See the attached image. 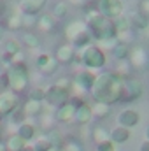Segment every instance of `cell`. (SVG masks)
Instances as JSON below:
<instances>
[{"label":"cell","mask_w":149,"mask_h":151,"mask_svg":"<svg viewBox=\"0 0 149 151\" xmlns=\"http://www.w3.org/2000/svg\"><path fill=\"white\" fill-rule=\"evenodd\" d=\"M121 90H123V76L117 72H102V74L95 76L90 93L95 102L111 106V104L119 102Z\"/></svg>","instance_id":"obj_1"},{"label":"cell","mask_w":149,"mask_h":151,"mask_svg":"<svg viewBox=\"0 0 149 151\" xmlns=\"http://www.w3.org/2000/svg\"><path fill=\"white\" fill-rule=\"evenodd\" d=\"M86 27H88V32L91 39H95L97 42H102V40H109V39H116V27H114V21L102 16L98 11H93V12H88L86 16Z\"/></svg>","instance_id":"obj_2"},{"label":"cell","mask_w":149,"mask_h":151,"mask_svg":"<svg viewBox=\"0 0 149 151\" xmlns=\"http://www.w3.org/2000/svg\"><path fill=\"white\" fill-rule=\"evenodd\" d=\"M4 79H5V88L18 95L25 93L30 88V70L27 63H14L7 67L4 72Z\"/></svg>","instance_id":"obj_3"},{"label":"cell","mask_w":149,"mask_h":151,"mask_svg":"<svg viewBox=\"0 0 149 151\" xmlns=\"http://www.w3.org/2000/svg\"><path fill=\"white\" fill-rule=\"evenodd\" d=\"M77 58H79V62H81L88 70L102 69V67H105V62H107L104 49L98 47V46H95V44H90V46H86V47L77 49Z\"/></svg>","instance_id":"obj_4"},{"label":"cell","mask_w":149,"mask_h":151,"mask_svg":"<svg viewBox=\"0 0 149 151\" xmlns=\"http://www.w3.org/2000/svg\"><path fill=\"white\" fill-rule=\"evenodd\" d=\"M70 100V90H67V88H63V86H60V84H49L47 88H46V91H44V104H47L49 107H60V106H63V104H67Z\"/></svg>","instance_id":"obj_5"},{"label":"cell","mask_w":149,"mask_h":151,"mask_svg":"<svg viewBox=\"0 0 149 151\" xmlns=\"http://www.w3.org/2000/svg\"><path fill=\"white\" fill-rule=\"evenodd\" d=\"M21 106V95L4 88L0 90V119L4 121V118L11 116L18 107Z\"/></svg>","instance_id":"obj_6"},{"label":"cell","mask_w":149,"mask_h":151,"mask_svg":"<svg viewBox=\"0 0 149 151\" xmlns=\"http://www.w3.org/2000/svg\"><path fill=\"white\" fill-rule=\"evenodd\" d=\"M142 95V83L137 77H123V90L119 102H133Z\"/></svg>","instance_id":"obj_7"},{"label":"cell","mask_w":149,"mask_h":151,"mask_svg":"<svg viewBox=\"0 0 149 151\" xmlns=\"http://www.w3.org/2000/svg\"><path fill=\"white\" fill-rule=\"evenodd\" d=\"M98 12L109 19H117L123 14V4L121 0H98Z\"/></svg>","instance_id":"obj_8"},{"label":"cell","mask_w":149,"mask_h":151,"mask_svg":"<svg viewBox=\"0 0 149 151\" xmlns=\"http://www.w3.org/2000/svg\"><path fill=\"white\" fill-rule=\"evenodd\" d=\"M75 56H77V51H75V47L70 42L60 44V46L56 47V51H54V60L58 62V65H60V63H63V65L72 63L75 60Z\"/></svg>","instance_id":"obj_9"},{"label":"cell","mask_w":149,"mask_h":151,"mask_svg":"<svg viewBox=\"0 0 149 151\" xmlns=\"http://www.w3.org/2000/svg\"><path fill=\"white\" fill-rule=\"evenodd\" d=\"M74 114H75V104L69 100L67 104H63V106H60V107L54 109L53 118H54L56 123L69 125V123H74Z\"/></svg>","instance_id":"obj_10"},{"label":"cell","mask_w":149,"mask_h":151,"mask_svg":"<svg viewBox=\"0 0 149 151\" xmlns=\"http://www.w3.org/2000/svg\"><path fill=\"white\" fill-rule=\"evenodd\" d=\"M46 4L47 0H18V11L23 16H37Z\"/></svg>","instance_id":"obj_11"},{"label":"cell","mask_w":149,"mask_h":151,"mask_svg":"<svg viewBox=\"0 0 149 151\" xmlns=\"http://www.w3.org/2000/svg\"><path fill=\"white\" fill-rule=\"evenodd\" d=\"M39 132V127L32 121V119H23L19 125H18V130H16V134L28 144V142H32L34 139H35V135H37Z\"/></svg>","instance_id":"obj_12"},{"label":"cell","mask_w":149,"mask_h":151,"mask_svg":"<svg viewBox=\"0 0 149 151\" xmlns=\"http://www.w3.org/2000/svg\"><path fill=\"white\" fill-rule=\"evenodd\" d=\"M86 32H88V27H86V21H84V19H74V21H70V23L65 27V37H67V40H69L70 44H72L79 35H82V34H86Z\"/></svg>","instance_id":"obj_13"},{"label":"cell","mask_w":149,"mask_h":151,"mask_svg":"<svg viewBox=\"0 0 149 151\" xmlns=\"http://www.w3.org/2000/svg\"><path fill=\"white\" fill-rule=\"evenodd\" d=\"M126 60H128L133 67L140 69V67H146V65H148L149 55L144 47L135 46V47H130V53H128V58H126Z\"/></svg>","instance_id":"obj_14"},{"label":"cell","mask_w":149,"mask_h":151,"mask_svg":"<svg viewBox=\"0 0 149 151\" xmlns=\"http://www.w3.org/2000/svg\"><path fill=\"white\" fill-rule=\"evenodd\" d=\"M117 125L119 127H123V128H132V127H135L139 121H140V114L137 113L135 109H123L121 113L117 114Z\"/></svg>","instance_id":"obj_15"},{"label":"cell","mask_w":149,"mask_h":151,"mask_svg":"<svg viewBox=\"0 0 149 151\" xmlns=\"http://www.w3.org/2000/svg\"><path fill=\"white\" fill-rule=\"evenodd\" d=\"M21 113L25 114V118H39L44 113V102L40 100H34V99H27L21 104Z\"/></svg>","instance_id":"obj_16"},{"label":"cell","mask_w":149,"mask_h":151,"mask_svg":"<svg viewBox=\"0 0 149 151\" xmlns=\"http://www.w3.org/2000/svg\"><path fill=\"white\" fill-rule=\"evenodd\" d=\"M2 25H4V28L9 30V32H19V30L23 28V14L16 9V11L9 12V14L5 16V19H4Z\"/></svg>","instance_id":"obj_17"},{"label":"cell","mask_w":149,"mask_h":151,"mask_svg":"<svg viewBox=\"0 0 149 151\" xmlns=\"http://www.w3.org/2000/svg\"><path fill=\"white\" fill-rule=\"evenodd\" d=\"M93 119V114H91V106L86 104L84 100L75 106V114H74V123L77 125H88L90 121Z\"/></svg>","instance_id":"obj_18"},{"label":"cell","mask_w":149,"mask_h":151,"mask_svg":"<svg viewBox=\"0 0 149 151\" xmlns=\"http://www.w3.org/2000/svg\"><path fill=\"white\" fill-rule=\"evenodd\" d=\"M30 146L34 148V151H49L51 148H54V144L47 134H37Z\"/></svg>","instance_id":"obj_19"},{"label":"cell","mask_w":149,"mask_h":151,"mask_svg":"<svg viewBox=\"0 0 149 151\" xmlns=\"http://www.w3.org/2000/svg\"><path fill=\"white\" fill-rule=\"evenodd\" d=\"M2 47H4V55H9V56H14V55H18L19 51H21V42L18 40V39L14 37H4L2 39Z\"/></svg>","instance_id":"obj_20"},{"label":"cell","mask_w":149,"mask_h":151,"mask_svg":"<svg viewBox=\"0 0 149 151\" xmlns=\"http://www.w3.org/2000/svg\"><path fill=\"white\" fill-rule=\"evenodd\" d=\"M109 139H111V142H114V144H123V142H126L130 139V130L117 125V127H114L111 132H109Z\"/></svg>","instance_id":"obj_21"},{"label":"cell","mask_w":149,"mask_h":151,"mask_svg":"<svg viewBox=\"0 0 149 151\" xmlns=\"http://www.w3.org/2000/svg\"><path fill=\"white\" fill-rule=\"evenodd\" d=\"M35 28L40 34H51L54 30V19L49 14H44L39 19H35Z\"/></svg>","instance_id":"obj_22"},{"label":"cell","mask_w":149,"mask_h":151,"mask_svg":"<svg viewBox=\"0 0 149 151\" xmlns=\"http://www.w3.org/2000/svg\"><path fill=\"white\" fill-rule=\"evenodd\" d=\"M25 146H27V142H25L18 134L9 135L7 141H5V148H7V151H23Z\"/></svg>","instance_id":"obj_23"},{"label":"cell","mask_w":149,"mask_h":151,"mask_svg":"<svg viewBox=\"0 0 149 151\" xmlns=\"http://www.w3.org/2000/svg\"><path fill=\"white\" fill-rule=\"evenodd\" d=\"M21 46H25V47H28V49H37L39 46H40V39H39L37 34H34V32H25L23 35H21Z\"/></svg>","instance_id":"obj_24"},{"label":"cell","mask_w":149,"mask_h":151,"mask_svg":"<svg viewBox=\"0 0 149 151\" xmlns=\"http://www.w3.org/2000/svg\"><path fill=\"white\" fill-rule=\"evenodd\" d=\"M58 148H60V151H84L81 141H77V139H74V137L62 139V142H60Z\"/></svg>","instance_id":"obj_25"},{"label":"cell","mask_w":149,"mask_h":151,"mask_svg":"<svg viewBox=\"0 0 149 151\" xmlns=\"http://www.w3.org/2000/svg\"><path fill=\"white\" fill-rule=\"evenodd\" d=\"M111 113V106H107V104H102V102H95L93 106H91V114H93V118H98V119H102V118H107Z\"/></svg>","instance_id":"obj_26"},{"label":"cell","mask_w":149,"mask_h":151,"mask_svg":"<svg viewBox=\"0 0 149 151\" xmlns=\"http://www.w3.org/2000/svg\"><path fill=\"white\" fill-rule=\"evenodd\" d=\"M69 14V4L65 2H58L53 5V11H51V18L56 21V19H63L65 16Z\"/></svg>","instance_id":"obj_27"},{"label":"cell","mask_w":149,"mask_h":151,"mask_svg":"<svg viewBox=\"0 0 149 151\" xmlns=\"http://www.w3.org/2000/svg\"><path fill=\"white\" fill-rule=\"evenodd\" d=\"M91 139H93L95 144H100V142L111 141V139H109V130L104 128V127H95L93 132H91Z\"/></svg>","instance_id":"obj_28"},{"label":"cell","mask_w":149,"mask_h":151,"mask_svg":"<svg viewBox=\"0 0 149 151\" xmlns=\"http://www.w3.org/2000/svg\"><path fill=\"white\" fill-rule=\"evenodd\" d=\"M56 121H54V118H53V114H40L39 116V127L44 130V134H49L51 130H53V125H54Z\"/></svg>","instance_id":"obj_29"},{"label":"cell","mask_w":149,"mask_h":151,"mask_svg":"<svg viewBox=\"0 0 149 151\" xmlns=\"http://www.w3.org/2000/svg\"><path fill=\"white\" fill-rule=\"evenodd\" d=\"M130 25H133V27H137V28H146L149 25V19H148V16L146 14H142L140 11L139 12H133L132 16H130Z\"/></svg>","instance_id":"obj_30"},{"label":"cell","mask_w":149,"mask_h":151,"mask_svg":"<svg viewBox=\"0 0 149 151\" xmlns=\"http://www.w3.org/2000/svg\"><path fill=\"white\" fill-rule=\"evenodd\" d=\"M112 53L117 60H126L128 58V53H130V46L126 42H117L114 47H112Z\"/></svg>","instance_id":"obj_31"},{"label":"cell","mask_w":149,"mask_h":151,"mask_svg":"<svg viewBox=\"0 0 149 151\" xmlns=\"http://www.w3.org/2000/svg\"><path fill=\"white\" fill-rule=\"evenodd\" d=\"M56 69H58V62L54 60V56H51V58H49V62H47L42 69H39V70H40V74H42V76H51V74H54V72H56Z\"/></svg>","instance_id":"obj_32"},{"label":"cell","mask_w":149,"mask_h":151,"mask_svg":"<svg viewBox=\"0 0 149 151\" xmlns=\"http://www.w3.org/2000/svg\"><path fill=\"white\" fill-rule=\"evenodd\" d=\"M51 56H53V55H49V53H39L37 56H35V67H37V69H42V67L49 62Z\"/></svg>","instance_id":"obj_33"},{"label":"cell","mask_w":149,"mask_h":151,"mask_svg":"<svg viewBox=\"0 0 149 151\" xmlns=\"http://www.w3.org/2000/svg\"><path fill=\"white\" fill-rule=\"evenodd\" d=\"M44 91H46V88H42V86H35V88H32L30 90V97L28 99H34V100H44Z\"/></svg>","instance_id":"obj_34"},{"label":"cell","mask_w":149,"mask_h":151,"mask_svg":"<svg viewBox=\"0 0 149 151\" xmlns=\"http://www.w3.org/2000/svg\"><path fill=\"white\" fill-rule=\"evenodd\" d=\"M95 151H116V144H114V142H111V141H105V142L97 144Z\"/></svg>","instance_id":"obj_35"},{"label":"cell","mask_w":149,"mask_h":151,"mask_svg":"<svg viewBox=\"0 0 149 151\" xmlns=\"http://www.w3.org/2000/svg\"><path fill=\"white\" fill-rule=\"evenodd\" d=\"M140 12L146 14V16H149V0H142V4H140Z\"/></svg>","instance_id":"obj_36"},{"label":"cell","mask_w":149,"mask_h":151,"mask_svg":"<svg viewBox=\"0 0 149 151\" xmlns=\"http://www.w3.org/2000/svg\"><path fill=\"white\" fill-rule=\"evenodd\" d=\"M139 151H149V142H148V141L140 144V150H139Z\"/></svg>","instance_id":"obj_37"},{"label":"cell","mask_w":149,"mask_h":151,"mask_svg":"<svg viewBox=\"0 0 149 151\" xmlns=\"http://www.w3.org/2000/svg\"><path fill=\"white\" fill-rule=\"evenodd\" d=\"M4 37H5V28H4V25L0 23V40H2Z\"/></svg>","instance_id":"obj_38"},{"label":"cell","mask_w":149,"mask_h":151,"mask_svg":"<svg viewBox=\"0 0 149 151\" xmlns=\"http://www.w3.org/2000/svg\"><path fill=\"white\" fill-rule=\"evenodd\" d=\"M2 134H4V121L0 119V141H2Z\"/></svg>","instance_id":"obj_39"},{"label":"cell","mask_w":149,"mask_h":151,"mask_svg":"<svg viewBox=\"0 0 149 151\" xmlns=\"http://www.w3.org/2000/svg\"><path fill=\"white\" fill-rule=\"evenodd\" d=\"M0 151H7V148H5V142H2V141H0Z\"/></svg>","instance_id":"obj_40"},{"label":"cell","mask_w":149,"mask_h":151,"mask_svg":"<svg viewBox=\"0 0 149 151\" xmlns=\"http://www.w3.org/2000/svg\"><path fill=\"white\" fill-rule=\"evenodd\" d=\"M146 141L149 142V125H148V128H146Z\"/></svg>","instance_id":"obj_41"},{"label":"cell","mask_w":149,"mask_h":151,"mask_svg":"<svg viewBox=\"0 0 149 151\" xmlns=\"http://www.w3.org/2000/svg\"><path fill=\"white\" fill-rule=\"evenodd\" d=\"M4 72H5V70H4V69H2V67H0V79H2V77H4Z\"/></svg>","instance_id":"obj_42"},{"label":"cell","mask_w":149,"mask_h":151,"mask_svg":"<svg viewBox=\"0 0 149 151\" xmlns=\"http://www.w3.org/2000/svg\"><path fill=\"white\" fill-rule=\"evenodd\" d=\"M49 151H60V148H58V146H54V148H51Z\"/></svg>","instance_id":"obj_43"},{"label":"cell","mask_w":149,"mask_h":151,"mask_svg":"<svg viewBox=\"0 0 149 151\" xmlns=\"http://www.w3.org/2000/svg\"><path fill=\"white\" fill-rule=\"evenodd\" d=\"M0 58H2V51H0Z\"/></svg>","instance_id":"obj_44"}]
</instances>
